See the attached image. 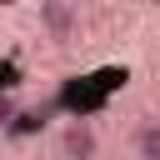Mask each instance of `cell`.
<instances>
[{"instance_id":"cell-3","label":"cell","mask_w":160,"mask_h":160,"mask_svg":"<svg viewBox=\"0 0 160 160\" xmlns=\"http://www.w3.org/2000/svg\"><path fill=\"white\" fill-rule=\"evenodd\" d=\"M45 125H50V105H30V110H20V115L10 120V130H5V135L25 140V135H35V130H45Z\"/></svg>"},{"instance_id":"cell-4","label":"cell","mask_w":160,"mask_h":160,"mask_svg":"<svg viewBox=\"0 0 160 160\" xmlns=\"http://www.w3.org/2000/svg\"><path fill=\"white\" fill-rule=\"evenodd\" d=\"M135 160H160V120L135 125Z\"/></svg>"},{"instance_id":"cell-5","label":"cell","mask_w":160,"mask_h":160,"mask_svg":"<svg viewBox=\"0 0 160 160\" xmlns=\"http://www.w3.org/2000/svg\"><path fill=\"white\" fill-rule=\"evenodd\" d=\"M15 115H20V105H15V100L0 90V130H10V120H15Z\"/></svg>"},{"instance_id":"cell-6","label":"cell","mask_w":160,"mask_h":160,"mask_svg":"<svg viewBox=\"0 0 160 160\" xmlns=\"http://www.w3.org/2000/svg\"><path fill=\"white\" fill-rule=\"evenodd\" d=\"M0 5H20V0H0Z\"/></svg>"},{"instance_id":"cell-2","label":"cell","mask_w":160,"mask_h":160,"mask_svg":"<svg viewBox=\"0 0 160 160\" xmlns=\"http://www.w3.org/2000/svg\"><path fill=\"white\" fill-rule=\"evenodd\" d=\"M40 25H45V35H50L55 45H65V40L80 30V15H75L70 0H40Z\"/></svg>"},{"instance_id":"cell-1","label":"cell","mask_w":160,"mask_h":160,"mask_svg":"<svg viewBox=\"0 0 160 160\" xmlns=\"http://www.w3.org/2000/svg\"><path fill=\"white\" fill-rule=\"evenodd\" d=\"M100 155V135L85 115H70L60 125V160H95Z\"/></svg>"}]
</instances>
